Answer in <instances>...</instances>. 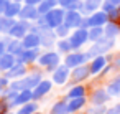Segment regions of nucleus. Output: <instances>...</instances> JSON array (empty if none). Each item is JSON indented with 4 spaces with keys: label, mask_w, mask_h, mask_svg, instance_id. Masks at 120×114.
I'll list each match as a JSON object with an SVG mask.
<instances>
[{
    "label": "nucleus",
    "mask_w": 120,
    "mask_h": 114,
    "mask_svg": "<svg viewBox=\"0 0 120 114\" xmlns=\"http://www.w3.org/2000/svg\"><path fill=\"white\" fill-rule=\"evenodd\" d=\"M43 79V74L41 71H33V73H26L23 78H18V79H12L8 88L15 89V91H22V89H33L40 81Z\"/></svg>",
    "instance_id": "nucleus-1"
},
{
    "label": "nucleus",
    "mask_w": 120,
    "mask_h": 114,
    "mask_svg": "<svg viewBox=\"0 0 120 114\" xmlns=\"http://www.w3.org/2000/svg\"><path fill=\"white\" fill-rule=\"evenodd\" d=\"M113 46H115V38L102 37L100 40H97V41L92 43V46L87 50V55H89V58L92 60V58H95V56H99V55H107L109 51L113 50Z\"/></svg>",
    "instance_id": "nucleus-2"
},
{
    "label": "nucleus",
    "mask_w": 120,
    "mask_h": 114,
    "mask_svg": "<svg viewBox=\"0 0 120 114\" xmlns=\"http://www.w3.org/2000/svg\"><path fill=\"white\" fill-rule=\"evenodd\" d=\"M36 63L41 66V68H46V71L53 73L59 65H61V55L58 51H53V50H48L45 53H40Z\"/></svg>",
    "instance_id": "nucleus-3"
},
{
    "label": "nucleus",
    "mask_w": 120,
    "mask_h": 114,
    "mask_svg": "<svg viewBox=\"0 0 120 114\" xmlns=\"http://www.w3.org/2000/svg\"><path fill=\"white\" fill-rule=\"evenodd\" d=\"M68 40H69L72 50H81L89 41V28H82V27L74 28L71 32V35L68 37Z\"/></svg>",
    "instance_id": "nucleus-4"
},
{
    "label": "nucleus",
    "mask_w": 120,
    "mask_h": 114,
    "mask_svg": "<svg viewBox=\"0 0 120 114\" xmlns=\"http://www.w3.org/2000/svg\"><path fill=\"white\" fill-rule=\"evenodd\" d=\"M90 58L87 55V51H79V50H72L69 51L68 55H64V65L68 68H76V66H81V65H86L89 63Z\"/></svg>",
    "instance_id": "nucleus-5"
},
{
    "label": "nucleus",
    "mask_w": 120,
    "mask_h": 114,
    "mask_svg": "<svg viewBox=\"0 0 120 114\" xmlns=\"http://www.w3.org/2000/svg\"><path fill=\"white\" fill-rule=\"evenodd\" d=\"M64 8H61V7H54V8H51L48 13H45V18H46V23H48V27L49 28H56V27H59L63 22H64Z\"/></svg>",
    "instance_id": "nucleus-6"
},
{
    "label": "nucleus",
    "mask_w": 120,
    "mask_h": 114,
    "mask_svg": "<svg viewBox=\"0 0 120 114\" xmlns=\"http://www.w3.org/2000/svg\"><path fill=\"white\" fill-rule=\"evenodd\" d=\"M31 23H33V22H28V20H17V22L13 23V27L8 30L7 35L12 37V38H18V40H22V38L30 32Z\"/></svg>",
    "instance_id": "nucleus-7"
},
{
    "label": "nucleus",
    "mask_w": 120,
    "mask_h": 114,
    "mask_svg": "<svg viewBox=\"0 0 120 114\" xmlns=\"http://www.w3.org/2000/svg\"><path fill=\"white\" fill-rule=\"evenodd\" d=\"M82 18H84V15L81 12H77V10H66L64 12V22L63 23L66 27H69L71 30H74V28H79L81 27Z\"/></svg>",
    "instance_id": "nucleus-8"
},
{
    "label": "nucleus",
    "mask_w": 120,
    "mask_h": 114,
    "mask_svg": "<svg viewBox=\"0 0 120 114\" xmlns=\"http://www.w3.org/2000/svg\"><path fill=\"white\" fill-rule=\"evenodd\" d=\"M38 33H40V38H41V46H43V48L51 50V48L56 45L58 37H56V33H54V30H53V28H45V30H40Z\"/></svg>",
    "instance_id": "nucleus-9"
},
{
    "label": "nucleus",
    "mask_w": 120,
    "mask_h": 114,
    "mask_svg": "<svg viewBox=\"0 0 120 114\" xmlns=\"http://www.w3.org/2000/svg\"><path fill=\"white\" fill-rule=\"evenodd\" d=\"M51 74H53V83L61 86V84H66V81L71 78V68H68V66L63 63V65H59Z\"/></svg>",
    "instance_id": "nucleus-10"
},
{
    "label": "nucleus",
    "mask_w": 120,
    "mask_h": 114,
    "mask_svg": "<svg viewBox=\"0 0 120 114\" xmlns=\"http://www.w3.org/2000/svg\"><path fill=\"white\" fill-rule=\"evenodd\" d=\"M38 56H40V48H25L20 53V56H17V61H22L23 65L28 66V65L36 63Z\"/></svg>",
    "instance_id": "nucleus-11"
},
{
    "label": "nucleus",
    "mask_w": 120,
    "mask_h": 114,
    "mask_svg": "<svg viewBox=\"0 0 120 114\" xmlns=\"http://www.w3.org/2000/svg\"><path fill=\"white\" fill-rule=\"evenodd\" d=\"M90 76V69H89V63L86 65H81V66H76L71 69V79L77 84V83H82L86 81L87 78Z\"/></svg>",
    "instance_id": "nucleus-12"
},
{
    "label": "nucleus",
    "mask_w": 120,
    "mask_h": 114,
    "mask_svg": "<svg viewBox=\"0 0 120 114\" xmlns=\"http://www.w3.org/2000/svg\"><path fill=\"white\" fill-rule=\"evenodd\" d=\"M86 18H87V25H89V28H90V27H104V25L109 22L107 13L102 12V10L92 12L90 15H86Z\"/></svg>",
    "instance_id": "nucleus-13"
},
{
    "label": "nucleus",
    "mask_w": 120,
    "mask_h": 114,
    "mask_svg": "<svg viewBox=\"0 0 120 114\" xmlns=\"http://www.w3.org/2000/svg\"><path fill=\"white\" fill-rule=\"evenodd\" d=\"M38 8L35 5H28V4H23L22 5V10L18 13V20H28V22H35L38 18Z\"/></svg>",
    "instance_id": "nucleus-14"
},
{
    "label": "nucleus",
    "mask_w": 120,
    "mask_h": 114,
    "mask_svg": "<svg viewBox=\"0 0 120 114\" xmlns=\"http://www.w3.org/2000/svg\"><path fill=\"white\" fill-rule=\"evenodd\" d=\"M51 88H53V81H49V79H41V81L33 88V99H41V98H45V96L51 91Z\"/></svg>",
    "instance_id": "nucleus-15"
},
{
    "label": "nucleus",
    "mask_w": 120,
    "mask_h": 114,
    "mask_svg": "<svg viewBox=\"0 0 120 114\" xmlns=\"http://www.w3.org/2000/svg\"><path fill=\"white\" fill-rule=\"evenodd\" d=\"M109 63V58H107V55H99V56H95V58H92L90 61H89V69H90V74L94 76V74H99L102 69H104V66Z\"/></svg>",
    "instance_id": "nucleus-16"
},
{
    "label": "nucleus",
    "mask_w": 120,
    "mask_h": 114,
    "mask_svg": "<svg viewBox=\"0 0 120 114\" xmlns=\"http://www.w3.org/2000/svg\"><path fill=\"white\" fill-rule=\"evenodd\" d=\"M22 45H23V48H40V46H41L40 33H36V32H28V33L22 38Z\"/></svg>",
    "instance_id": "nucleus-17"
},
{
    "label": "nucleus",
    "mask_w": 120,
    "mask_h": 114,
    "mask_svg": "<svg viewBox=\"0 0 120 114\" xmlns=\"http://www.w3.org/2000/svg\"><path fill=\"white\" fill-rule=\"evenodd\" d=\"M26 74V65H23L22 61H17L7 73H5V76L12 81V79H18V78H23Z\"/></svg>",
    "instance_id": "nucleus-18"
},
{
    "label": "nucleus",
    "mask_w": 120,
    "mask_h": 114,
    "mask_svg": "<svg viewBox=\"0 0 120 114\" xmlns=\"http://www.w3.org/2000/svg\"><path fill=\"white\" fill-rule=\"evenodd\" d=\"M33 99V89H22L18 91L17 98L10 102V107H15V106H22V104H26Z\"/></svg>",
    "instance_id": "nucleus-19"
},
{
    "label": "nucleus",
    "mask_w": 120,
    "mask_h": 114,
    "mask_svg": "<svg viewBox=\"0 0 120 114\" xmlns=\"http://www.w3.org/2000/svg\"><path fill=\"white\" fill-rule=\"evenodd\" d=\"M15 63H17V56H13L8 51H5L2 56H0V73H7Z\"/></svg>",
    "instance_id": "nucleus-20"
},
{
    "label": "nucleus",
    "mask_w": 120,
    "mask_h": 114,
    "mask_svg": "<svg viewBox=\"0 0 120 114\" xmlns=\"http://www.w3.org/2000/svg\"><path fill=\"white\" fill-rule=\"evenodd\" d=\"M109 99H110V94H109L107 89H104V88H99V89H95V91L90 94V102H92V104H105Z\"/></svg>",
    "instance_id": "nucleus-21"
},
{
    "label": "nucleus",
    "mask_w": 120,
    "mask_h": 114,
    "mask_svg": "<svg viewBox=\"0 0 120 114\" xmlns=\"http://www.w3.org/2000/svg\"><path fill=\"white\" fill-rule=\"evenodd\" d=\"M104 0H82V15H90L92 12H97L100 10V5H102Z\"/></svg>",
    "instance_id": "nucleus-22"
},
{
    "label": "nucleus",
    "mask_w": 120,
    "mask_h": 114,
    "mask_svg": "<svg viewBox=\"0 0 120 114\" xmlns=\"http://www.w3.org/2000/svg\"><path fill=\"white\" fill-rule=\"evenodd\" d=\"M23 45H22V40L18 38H10V41L7 43V51L12 53L13 56H20V53L23 51Z\"/></svg>",
    "instance_id": "nucleus-23"
},
{
    "label": "nucleus",
    "mask_w": 120,
    "mask_h": 114,
    "mask_svg": "<svg viewBox=\"0 0 120 114\" xmlns=\"http://www.w3.org/2000/svg\"><path fill=\"white\" fill-rule=\"evenodd\" d=\"M120 35V27L117 25V22H107L104 25V37L107 38H117Z\"/></svg>",
    "instance_id": "nucleus-24"
},
{
    "label": "nucleus",
    "mask_w": 120,
    "mask_h": 114,
    "mask_svg": "<svg viewBox=\"0 0 120 114\" xmlns=\"http://www.w3.org/2000/svg\"><path fill=\"white\" fill-rule=\"evenodd\" d=\"M22 5H23V4H18V2L10 0L8 5H7V8H5V12H4V15H7V17H10V18H18V13H20V10H22Z\"/></svg>",
    "instance_id": "nucleus-25"
},
{
    "label": "nucleus",
    "mask_w": 120,
    "mask_h": 114,
    "mask_svg": "<svg viewBox=\"0 0 120 114\" xmlns=\"http://www.w3.org/2000/svg\"><path fill=\"white\" fill-rule=\"evenodd\" d=\"M15 22H17L15 18H10V17L4 15V13H0V33H2V35H7L8 30L13 27Z\"/></svg>",
    "instance_id": "nucleus-26"
},
{
    "label": "nucleus",
    "mask_w": 120,
    "mask_h": 114,
    "mask_svg": "<svg viewBox=\"0 0 120 114\" xmlns=\"http://www.w3.org/2000/svg\"><path fill=\"white\" fill-rule=\"evenodd\" d=\"M84 106H86V96L72 98V99H69V102H68V109H69V112H76V111L82 109Z\"/></svg>",
    "instance_id": "nucleus-27"
},
{
    "label": "nucleus",
    "mask_w": 120,
    "mask_h": 114,
    "mask_svg": "<svg viewBox=\"0 0 120 114\" xmlns=\"http://www.w3.org/2000/svg\"><path fill=\"white\" fill-rule=\"evenodd\" d=\"M56 50H58L59 55H68L69 51H72V46H71V43H69L68 38H58V41H56Z\"/></svg>",
    "instance_id": "nucleus-28"
},
{
    "label": "nucleus",
    "mask_w": 120,
    "mask_h": 114,
    "mask_svg": "<svg viewBox=\"0 0 120 114\" xmlns=\"http://www.w3.org/2000/svg\"><path fill=\"white\" fill-rule=\"evenodd\" d=\"M107 93L110 94V96H120V74L118 76H115L109 84H107Z\"/></svg>",
    "instance_id": "nucleus-29"
},
{
    "label": "nucleus",
    "mask_w": 120,
    "mask_h": 114,
    "mask_svg": "<svg viewBox=\"0 0 120 114\" xmlns=\"http://www.w3.org/2000/svg\"><path fill=\"white\" fill-rule=\"evenodd\" d=\"M81 96H86V86L84 84H74L69 91H68V98L72 99V98H81Z\"/></svg>",
    "instance_id": "nucleus-30"
},
{
    "label": "nucleus",
    "mask_w": 120,
    "mask_h": 114,
    "mask_svg": "<svg viewBox=\"0 0 120 114\" xmlns=\"http://www.w3.org/2000/svg\"><path fill=\"white\" fill-rule=\"evenodd\" d=\"M49 114H69V109H68V102L66 101H58L53 104Z\"/></svg>",
    "instance_id": "nucleus-31"
},
{
    "label": "nucleus",
    "mask_w": 120,
    "mask_h": 114,
    "mask_svg": "<svg viewBox=\"0 0 120 114\" xmlns=\"http://www.w3.org/2000/svg\"><path fill=\"white\" fill-rule=\"evenodd\" d=\"M104 37V27H90L89 28V41H97Z\"/></svg>",
    "instance_id": "nucleus-32"
},
{
    "label": "nucleus",
    "mask_w": 120,
    "mask_h": 114,
    "mask_svg": "<svg viewBox=\"0 0 120 114\" xmlns=\"http://www.w3.org/2000/svg\"><path fill=\"white\" fill-rule=\"evenodd\" d=\"M36 111H38V104H35V102L30 101V102H26V104H22L17 114H35Z\"/></svg>",
    "instance_id": "nucleus-33"
},
{
    "label": "nucleus",
    "mask_w": 120,
    "mask_h": 114,
    "mask_svg": "<svg viewBox=\"0 0 120 114\" xmlns=\"http://www.w3.org/2000/svg\"><path fill=\"white\" fill-rule=\"evenodd\" d=\"M54 33H56V37H58V38H68V37L71 35V28H69V27H66L64 23H61L59 27H56V28H54Z\"/></svg>",
    "instance_id": "nucleus-34"
},
{
    "label": "nucleus",
    "mask_w": 120,
    "mask_h": 114,
    "mask_svg": "<svg viewBox=\"0 0 120 114\" xmlns=\"http://www.w3.org/2000/svg\"><path fill=\"white\" fill-rule=\"evenodd\" d=\"M107 107L105 104H92V107L89 109V114H105Z\"/></svg>",
    "instance_id": "nucleus-35"
},
{
    "label": "nucleus",
    "mask_w": 120,
    "mask_h": 114,
    "mask_svg": "<svg viewBox=\"0 0 120 114\" xmlns=\"http://www.w3.org/2000/svg\"><path fill=\"white\" fill-rule=\"evenodd\" d=\"M115 7H117V5H113L112 2H109V0H104L102 5H100V10H102V12H105V13H109V12H112Z\"/></svg>",
    "instance_id": "nucleus-36"
},
{
    "label": "nucleus",
    "mask_w": 120,
    "mask_h": 114,
    "mask_svg": "<svg viewBox=\"0 0 120 114\" xmlns=\"http://www.w3.org/2000/svg\"><path fill=\"white\" fill-rule=\"evenodd\" d=\"M107 17H109V22H117L118 17H120V10H118V7H115L112 12H109Z\"/></svg>",
    "instance_id": "nucleus-37"
},
{
    "label": "nucleus",
    "mask_w": 120,
    "mask_h": 114,
    "mask_svg": "<svg viewBox=\"0 0 120 114\" xmlns=\"http://www.w3.org/2000/svg\"><path fill=\"white\" fill-rule=\"evenodd\" d=\"M74 2H76V0H58V7H61V8L68 10V8H69Z\"/></svg>",
    "instance_id": "nucleus-38"
},
{
    "label": "nucleus",
    "mask_w": 120,
    "mask_h": 114,
    "mask_svg": "<svg viewBox=\"0 0 120 114\" xmlns=\"http://www.w3.org/2000/svg\"><path fill=\"white\" fill-rule=\"evenodd\" d=\"M105 114H120V102H117V104H113L112 107H109V109L105 111Z\"/></svg>",
    "instance_id": "nucleus-39"
},
{
    "label": "nucleus",
    "mask_w": 120,
    "mask_h": 114,
    "mask_svg": "<svg viewBox=\"0 0 120 114\" xmlns=\"http://www.w3.org/2000/svg\"><path fill=\"white\" fill-rule=\"evenodd\" d=\"M8 107H10V104H8L5 99H2V101H0V114H5V112H8Z\"/></svg>",
    "instance_id": "nucleus-40"
},
{
    "label": "nucleus",
    "mask_w": 120,
    "mask_h": 114,
    "mask_svg": "<svg viewBox=\"0 0 120 114\" xmlns=\"http://www.w3.org/2000/svg\"><path fill=\"white\" fill-rule=\"evenodd\" d=\"M8 84H10V79L7 76H0V88L5 89V88H8Z\"/></svg>",
    "instance_id": "nucleus-41"
},
{
    "label": "nucleus",
    "mask_w": 120,
    "mask_h": 114,
    "mask_svg": "<svg viewBox=\"0 0 120 114\" xmlns=\"http://www.w3.org/2000/svg\"><path fill=\"white\" fill-rule=\"evenodd\" d=\"M5 51H7V43H5L4 38H0V56H2Z\"/></svg>",
    "instance_id": "nucleus-42"
},
{
    "label": "nucleus",
    "mask_w": 120,
    "mask_h": 114,
    "mask_svg": "<svg viewBox=\"0 0 120 114\" xmlns=\"http://www.w3.org/2000/svg\"><path fill=\"white\" fill-rule=\"evenodd\" d=\"M8 2H10V0H0V13H4V12H5Z\"/></svg>",
    "instance_id": "nucleus-43"
},
{
    "label": "nucleus",
    "mask_w": 120,
    "mask_h": 114,
    "mask_svg": "<svg viewBox=\"0 0 120 114\" xmlns=\"http://www.w3.org/2000/svg\"><path fill=\"white\" fill-rule=\"evenodd\" d=\"M40 2H41V0H25L23 4H28V5H35V7H36V5H38Z\"/></svg>",
    "instance_id": "nucleus-44"
},
{
    "label": "nucleus",
    "mask_w": 120,
    "mask_h": 114,
    "mask_svg": "<svg viewBox=\"0 0 120 114\" xmlns=\"http://www.w3.org/2000/svg\"><path fill=\"white\" fill-rule=\"evenodd\" d=\"M109 2H112V4H113V5H117V7L120 5V0H109Z\"/></svg>",
    "instance_id": "nucleus-45"
},
{
    "label": "nucleus",
    "mask_w": 120,
    "mask_h": 114,
    "mask_svg": "<svg viewBox=\"0 0 120 114\" xmlns=\"http://www.w3.org/2000/svg\"><path fill=\"white\" fill-rule=\"evenodd\" d=\"M13 2H18V4H23V2H25V0H13Z\"/></svg>",
    "instance_id": "nucleus-46"
},
{
    "label": "nucleus",
    "mask_w": 120,
    "mask_h": 114,
    "mask_svg": "<svg viewBox=\"0 0 120 114\" xmlns=\"http://www.w3.org/2000/svg\"><path fill=\"white\" fill-rule=\"evenodd\" d=\"M115 66H118V68H120V60H117V63H115Z\"/></svg>",
    "instance_id": "nucleus-47"
},
{
    "label": "nucleus",
    "mask_w": 120,
    "mask_h": 114,
    "mask_svg": "<svg viewBox=\"0 0 120 114\" xmlns=\"http://www.w3.org/2000/svg\"><path fill=\"white\" fill-rule=\"evenodd\" d=\"M117 25H118V27H120V17H118V20H117Z\"/></svg>",
    "instance_id": "nucleus-48"
},
{
    "label": "nucleus",
    "mask_w": 120,
    "mask_h": 114,
    "mask_svg": "<svg viewBox=\"0 0 120 114\" xmlns=\"http://www.w3.org/2000/svg\"><path fill=\"white\" fill-rule=\"evenodd\" d=\"M2 91H4V89H2V88H0V94H2Z\"/></svg>",
    "instance_id": "nucleus-49"
},
{
    "label": "nucleus",
    "mask_w": 120,
    "mask_h": 114,
    "mask_svg": "<svg viewBox=\"0 0 120 114\" xmlns=\"http://www.w3.org/2000/svg\"><path fill=\"white\" fill-rule=\"evenodd\" d=\"M5 114H12V112H5Z\"/></svg>",
    "instance_id": "nucleus-50"
},
{
    "label": "nucleus",
    "mask_w": 120,
    "mask_h": 114,
    "mask_svg": "<svg viewBox=\"0 0 120 114\" xmlns=\"http://www.w3.org/2000/svg\"><path fill=\"white\" fill-rule=\"evenodd\" d=\"M35 114H41V112H35Z\"/></svg>",
    "instance_id": "nucleus-51"
},
{
    "label": "nucleus",
    "mask_w": 120,
    "mask_h": 114,
    "mask_svg": "<svg viewBox=\"0 0 120 114\" xmlns=\"http://www.w3.org/2000/svg\"><path fill=\"white\" fill-rule=\"evenodd\" d=\"M118 10H120V5H118Z\"/></svg>",
    "instance_id": "nucleus-52"
}]
</instances>
